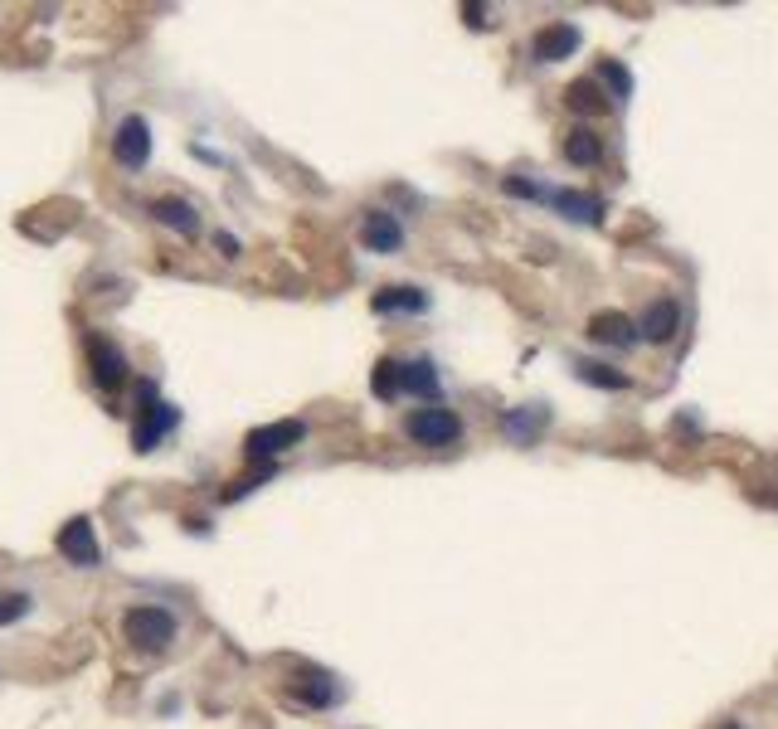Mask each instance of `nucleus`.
Wrapping results in <instances>:
<instances>
[{
	"mask_svg": "<svg viewBox=\"0 0 778 729\" xmlns=\"http://www.w3.org/2000/svg\"><path fill=\"white\" fill-rule=\"evenodd\" d=\"M725 729H740V725H725Z\"/></svg>",
	"mask_w": 778,
	"mask_h": 729,
	"instance_id": "26",
	"label": "nucleus"
},
{
	"mask_svg": "<svg viewBox=\"0 0 778 729\" xmlns=\"http://www.w3.org/2000/svg\"><path fill=\"white\" fill-rule=\"evenodd\" d=\"M506 195H521V200H549V190H541L535 181H516V175L506 181Z\"/></svg>",
	"mask_w": 778,
	"mask_h": 729,
	"instance_id": "23",
	"label": "nucleus"
},
{
	"mask_svg": "<svg viewBox=\"0 0 778 729\" xmlns=\"http://www.w3.org/2000/svg\"><path fill=\"white\" fill-rule=\"evenodd\" d=\"M59 555H64L69 565H78V569H92L102 559L98 535H92V520L88 516L64 520V530H59Z\"/></svg>",
	"mask_w": 778,
	"mask_h": 729,
	"instance_id": "5",
	"label": "nucleus"
},
{
	"mask_svg": "<svg viewBox=\"0 0 778 729\" xmlns=\"http://www.w3.org/2000/svg\"><path fill=\"white\" fill-rule=\"evenodd\" d=\"M151 214L161 219L165 228H175L181 238H200V219H195V210H190L185 200H156Z\"/></svg>",
	"mask_w": 778,
	"mask_h": 729,
	"instance_id": "14",
	"label": "nucleus"
},
{
	"mask_svg": "<svg viewBox=\"0 0 778 729\" xmlns=\"http://www.w3.org/2000/svg\"><path fill=\"white\" fill-rule=\"evenodd\" d=\"M579 380L598 384V390H622V384H628V374L608 370V364H594V360H579Z\"/></svg>",
	"mask_w": 778,
	"mask_h": 729,
	"instance_id": "18",
	"label": "nucleus"
},
{
	"mask_svg": "<svg viewBox=\"0 0 778 729\" xmlns=\"http://www.w3.org/2000/svg\"><path fill=\"white\" fill-rule=\"evenodd\" d=\"M370 384H375L380 399H399V360H380L375 364V380H370Z\"/></svg>",
	"mask_w": 778,
	"mask_h": 729,
	"instance_id": "19",
	"label": "nucleus"
},
{
	"mask_svg": "<svg viewBox=\"0 0 778 729\" xmlns=\"http://www.w3.org/2000/svg\"><path fill=\"white\" fill-rule=\"evenodd\" d=\"M175 423H181V413H175V409H171V404H165V399H156L151 409H141V413H137V433H132V443H137V453H151V447L161 443V437L171 433Z\"/></svg>",
	"mask_w": 778,
	"mask_h": 729,
	"instance_id": "8",
	"label": "nucleus"
},
{
	"mask_svg": "<svg viewBox=\"0 0 778 729\" xmlns=\"http://www.w3.org/2000/svg\"><path fill=\"white\" fill-rule=\"evenodd\" d=\"M598 73H604V83H614L618 98H628V92H632V78H628V69H622L618 59H604V69H598Z\"/></svg>",
	"mask_w": 778,
	"mask_h": 729,
	"instance_id": "21",
	"label": "nucleus"
},
{
	"mask_svg": "<svg viewBox=\"0 0 778 729\" xmlns=\"http://www.w3.org/2000/svg\"><path fill=\"white\" fill-rule=\"evenodd\" d=\"M482 15H486V10H482V5H467V25H477V29H482V25H486V20H482Z\"/></svg>",
	"mask_w": 778,
	"mask_h": 729,
	"instance_id": "25",
	"label": "nucleus"
},
{
	"mask_svg": "<svg viewBox=\"0 0 778 729\" xmlns=\"http://www.w3.org/2000/svg\"><path fill=\"white\" fill-rule=\"evenodd\" d=\"M122 638L137 652H165L175 642V618L156 603H137V608L122 613Z\"/></svg>",
	"mask_w": 778,
	"mask_h": 729,
	"instance_id": "1",
	"label": "nucleus"
},
{
	"mask_svg": "<svg viewBox=\"0 0 778 729\" xmlns=\"http://www.w3.org/2000/svg\"><path fill=\"white\" fill-rule=\"evenodd\" d=\"M112 156H118L127 171H141V165L151 161V127H147V118H122V122H118Z\"/></svg>",
	"mask_w": 778,
	"mask_h": 729,
	"instance_id": "6",
	"label": "nucleus"
},
{
	"mask_svg": "<svg viewBox=\"0 0 778 729\" xmlns=\"http://www.w3.org/2000/svg\"><path fill=\"white\" fill-rule=\"evenodd\" d=\"M360 244H366V248H375V254H394V248L404 244L399 219L385 214V210H370L366 219H360Z\"/></svg>",
	"mask_w": 778,
	"mask_h": 729,
	"instance_id": "10",
	"label": "nucleus"
},
{
	"mask_svg": "<svg viewBox=\"0 0 778 729\" xmlns=\"http://www.w3.org/2000/svg\"><path fill=\"white\" fill-rule=\"evenodd\" d=\"M579 49V29L569 25V20H559V25H545L541 35H535L531 54L541 59V64H559V59H569Z\"/></svg>",
	"mask_w": 778,
	"mask_h": 729,
	"instance_id": "9",
	"label": "nucleus"
},
{
	"mask_svg": "<svg viewBox=\"0 0 778 729\" xmlns=\"http://www.w3.org/2000/svg\"><path fill=\"white\" fill-rule=\"evenodd\" d=\"M565 161L569 165H598V161H604V141H598L589 127L569 132V137H565Z\"/></svg>",
	"mask_w": 778,
	"mask_h": 729,
	"instance_id": "16",
	"label": "nucleus"
},
{
	"mask_svg": "<svg viewBox=\"0 0 778 729\" xmlns=\"http://www.w3.org/2000/svg\"><path fill=\"white\" fill-rule=\"evenodd\" d=\"M268 477H273V467H258L254 477H238V482L230 486V492H224V502H238V496H248V492H254L258 482H268Z\"/></svg>",
	"mask_w": 778,
	"mask_h": 729,
	"instance_id": "22",
	"label": "nucleus"
},
{
	"mask_svg": "<svg viewBox=\"0 0 778 729\" xmlns=\"http://www.w3.org/2000/svg\"><path fill=\"white\" fill-rule=\"evenodd\" d=\"M307 437V423L302 419H277V423H263V429H254L244 437V453L254 457V462H268V457H283L287 447H297Z\"/></svg>",
	"mask_w": 778,
	"mask_h": 729,
	"instance_id": "3",
	"label": "nucleus"
},
{
	"mask_svg": "<svg viewBox=\"0 0 778 729\" xmlns=\"http://www.w3.org/2000/svg\"><path fill=\"white\" fill-rule=\"evenodd\" d=\"M677 331H681V307L671 297H657L647 311H642V321H638V336H647L652 346H667Z\"/></svg>",
	"mask_w": 778,
	"mask_h": 729,
	"instance_id": "7",
	"label": "nucleus"
},
{
	"mask_svg": "<svg viewBox=\"0 0 778 729\" xmlns=\"http://www.w3.org/2000/svg\"><path fill=\"white\" fill-rule=\"evenodd\" d=\"M549 200H555L569 219H579V224H598V219H604V200L589 195V190H555Z\"/></svg>",
	"mask_w": 778,
	"mask_h": 729,
	"instance_id": "13",
	"label": "nucleus"
},
{
	"mask_svg": "<svg viewBox=\"0 0 778 729\" xmlns=\"http://www.w3.org/2000/svg\"><path fill=\"white\" fill-rule=\"evenodd\" d=\"M214 244L224 248V258H234V254H238V238H234V234H220V238H214Z\"/></svg>",
	"mask_w": 778,
	"mask_h": 729,
	"instance_id": "24",
	"label": "nucleus"
},
{
	"mask_svg": "<svg viewBox=\"0 0 778 729\" xmlns=\"http://www.w3.org/2000/svg\"><path fill=\"white\" fill-rule=\"evenodd\" d=\"M399 394H419V399H433V394H439V370H433V360H409V364H399Z\"/></svg>",
	"mask_w": 778,
	"mask_h": 729,
	"instance_id": "12",
	"label": "nucleus"
},
{
	"mask_svg": "<svg viewBox=\"0 0 778 729\" xmlns=\"http://www.w3.org/2000/svg\"><path fill=\"white\" fill-rule=\"evenodd\" d=\"M429 307V297H423L419 287H385L375 292V311L380 317H390V311H423Z\"/></svg>",
	"mask_w": 778,
	"mask_h": 729,
	"instance_id": "17",
	"label": "nucleus"
},
{
	"mask_svg": "<svg viewBox=\"0 0 778 729\" xmlns=\"http://www.w3.org/2000/svg\"><path fill=\"white\" fill-rule=\"evenodd\" d=\"M25 613H29V598H25V593H0V628L20 622Z\"/></svg>",
	"mask_w": 778,
	"mask_h": 729,
	"instance_id": "20",
	"label": "nucleus"
},
{
	"mask_svg": "<svg viewBox=\"0 0 778 729\" xmlns=\"http://www.w3.org/2000/svg\"><path fill=\"white\" fill-rule=\"evenodd\" d=\"M565 102H569V112H579V118H598V112H608V98L598 92L594 78L569 83V88H565Z\"/></svg>",
	"mask_w": 778,
	"mask_h": 729,
	"instance_id": "15",
	"label": "nucleus"
},
{
	"mask_svg": "<svg viewBox=\"0 0 778 729\" xmlns=\"http://www.w3.org/2000/svg\"><path fill=\"white\" fill-rule=\"evenodd\" d=\"M589 336L604 341V346H632V341H638V326H632L622 311H598V317L589 321Z\"/></svg>",
	"mask_w": 778,
	"mask_h": 729,
	"instance_id": "11",
	"label": "nucleus"
},
{
	"mask_svg": "<svg viewBox=\"0 0 778 729\" xmlns=\"http://www.w3.org/2000/svg\"><path fill=\"white\" fill-rule=\"evenodd\" d=\"M404 433L413 437L419 447H448V443H458L462 437V419L453 409H413L409 419H404Z\"/></svg>",
	"mask_w": 778,
	"mask_h": 729,
	"instance_id": "2",
	"label": "nucleus"
},
{
	"mask_svg": "<svg viewBox=\"0 0 778 729\" xmlns=\"http://www.w3.org/2000/svg\"><path fill=\"white\" fill-rule=\"evenodd\" d=\"M88 370H92V384H98V390H122V384L132 380L127 356H122L108 336H98V331L88 336Z\"/></svg>",
	"mask_w": 778,
	"mask_h": 729,
	"instance_id": "4",
	"label": "nucleus"
}]
</instances>
